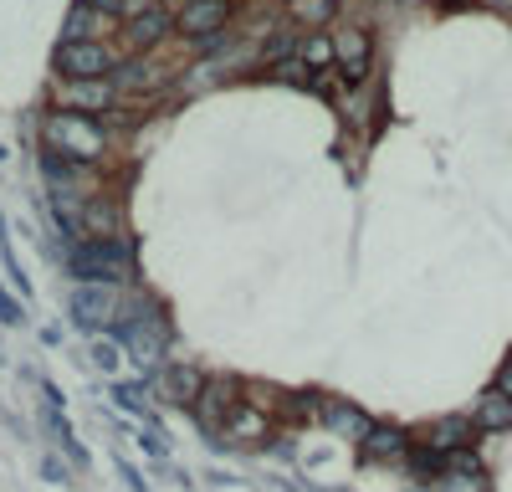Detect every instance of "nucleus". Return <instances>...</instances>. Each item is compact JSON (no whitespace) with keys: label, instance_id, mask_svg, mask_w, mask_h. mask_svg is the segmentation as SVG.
<instances>
[{"label":"nucleus","instance_id":"f257e3e1","mask_svg":"<svg viewBox=\"0 0 512 492\" xmlns=\"http://www.w3.org/2000/svg\"><path fill=\"white\" fill-rule=\"evenodd\" d=\"M41 139H47L52 154L72 159L77 170H93V164H103V154H108L103 123L88 118V113H67V108H57L47 123H41Z\"/></svg>","mask_w":512,"mask_h":492},{"label":"nucleus","instance_id":"f03ea898","mask_svg":"<svg viewBox=\"0 0 512 492\" xmlns=\"http://www.w3.org/2000/svg\"><path fill=\"white\" fill-rule=\"evenodd\" d=\"M67 272L82 277V282H103V287H113V282L128 277V252H123V241H118V236H113V241L88 236V241H77V246H72Z\"/></svg>","mask_w":512,"mask_h":492},{"label":"nucleus","instance_id":"7ed1b4c3","mask_svg":"<svg viewBox=\"0 0 512 492\" xmlns=\"http://www.w3.org/2000/svg\"><path fill=\"white\" fill-rule=\"evenodd\" d=\"M57 72L72 77V82H88V77H113L118 72V57L108 41H62L57 52Z\"/></svg>","mask_w":512,"mask_h":492},{"label":"nucleus","instance_id":"20e7f679","mask_svg":"<svg viewBox=\"0 0 512 492\" xmlns=\"http://www.w3.org/2000/svg\"><path fill=\"white\" fill-rule=\"evenodd\" d=\"M72 318H77V328H88V334H98V328H113V323H118L113 287H103V282H82L77 293H72Z\"/></svg>","mask_w":512,"mask_h":492},{"label":"nucleus","instance_id":"39448f33","mask_svg":"<svg viewBox=\"0 0 512 492\" xmlns=\"http://www.w3.org/2000/svg\"><path fill=\"white\" fill-rule=\"evenodd\" d=\"M57 103H62L67 113L103 118V113L118 103V82H103V77H88V82H62V88H57Z\"/></svg>","mask_w":512,"mask_h":492},{"label":"nucleus","instance_id":"423d86ee","mask_svg":"<svg viewBox=\"0 0 512 492\" xmlns=\"http://www.w3.org/2000/svg\"><path fill=\"white\" fill-rule=\"evenodd\" d=\"M226 21H231V0H185V11L175 16V26L195 41H210Z\"/></svg>","mask_w":512,"mask_h":492},{"label":"nucleus","instance_id":"0eeeda50","mask_svg":"<svg viewBox=\"0 0 512 492\" xmlns=\"http://www.w3.org/2000/svg\"><path fill=\"white\" fill-rule=\"evenodd\" d=\"M169 31H175V16H164L159 6H149V11H139V16H128V26H123V47L134 52V57H139V52H154Z\"/></svg>","mask_w":512,"mask_h":492},{"label":"nucleus","instance_id":"6e6552de","mask_svg":"<svg viewBox=\"0 0 512 492\" xmlns=\"http://www.w3.org/2000/svg\"><path fill=\"white\" fill-rule=\"evenodd\" d=\"M272 421H267V410H256V405H231V416L221 421V436L236 441V446H256V441H267Z\"/></svg>","mask_w":512,"mask_h":492},{"label":"nucleus","instance_id":"1a4fd4ad","mask_svg":"<svg viewBox=\"0 0 512 492\" xmlns=\"http://www.w3.org/2000/svg\"><path fill=\"white\" fill-rule=\"evenodd\" d=\"M477 416H451V421H436L431 431H425V451H466L477 436Z\"/></svg>","mask_w":512,"mask_h":492},{"label":"nucleus","instance_id":"9d476101","mask_svg":"<svg viewBox=\"0 0 512 492\" xmlns=\"http://www.w3.org/2000/svg\"><path fill=\"white\" fill-rule=\"evenodd\" d=\"M333 52H338V67L349 72V82H359L369 72V31L364 26H349L333 36Z\"/></svg>","mask_w":512,"mask_h":492},{"label":"nucleus","instance_id":"9b49d317","mask_svg":"<svg viewBox=\"0 0 512 492\" xmlns=\"http://www.w3.org/2000/svg\"><path fill=\"white\" fill-rule=\"evenodd\" d=\"M113 26V11L103 6H88V0H77V11L67 16L62 26V41H103V31Z\"/></svg>","mask_w":512,"mask_h":492},{"label":"nucleus","instance_id":"f8f14e48","mask_svg":"<svg viewBox=\"0 0 512 492\" xmlns=\"http://www.w3.org/2000/svg\"><path fill=\"white\" fill-rule=\"evenodd\" d=\"M159 380H164V395L175 400V405H200L205 395V375L190 364H175V369H159Z\"/></svg>","mask_w":512,"mask_h":492},{"label":"nucleus","instance_id":"ddd939ff","mask_svg":"<svg viewBox=\"0 0 512 492\" xmlns=\"http://www.w3.org/2000/svg\"><path fill=\"white\" fill-rule=\"evenodd\" d=\"M359 446H364L369 462H400V457H410V441H405L400 426H374Z\"/></svg>","mask_w":512,"mask_h":492},{"label":"nucleus","instance_id":"4468645a","mask_svg":"<svg viewBox=\"0 0 512 492\" xmlns=\"http://www.w3.org/2000/svg\"><path fill=\"white\" fill-rule=\"evenodd\" d=\"M472 416H477V426L482 431H512V395L507 390H482V400H477V410H472Z\"/></svg>","mask_w":512,"mask_h":492},{"label":"nucleus","instance_id":"2eb2a0df","mask_svg":"<svg viewBox=\"0 0 512 492\" xmlns=\"http://www.w3.org/2000/svg\"><path fill=\"white\" fill-rule=\"evenodd\" d=\"M123 349L134 354L144 369H154L164 359V334H144V323L139 328H123Z\"/></svg>","mask_w":512,"mask_h":492},{"label":"nucleus","instance_id":"dca6fc26","mask_svg":"<svg viewBox=\"0 0 512 492\" xmlns=\"http://www.w3.org/2000/svg\"><path fill=\"white\" fill-rule=\"evenodd\" d=\"M323 421H328L338 436H354V441H364V436L374 431V426L364 421V410H354V405H328V410H323Z\"/></svg>","mask_w":512,"mask_h":492},{"label":"nucleus","instance_id":"f3484780","mask_svg":"<svg viewBox=\"0 0 512 492\" xmlns=\"http://www.w3.org/2000/svg\"><path fill=\"white\" fill-rule=\"evenodd\" d=\"M297 57H303L313 72H318V67H328V62H338V52H333V36H328V31L303 36V47H297Z\"/></svg>","mask_w":512,"mask_h":492},{"label":"nucleus","instance_id":"a211bd4d","mask_svg":"<svg viewBox=\"0 0 512 492\" xmlns=\"http://www.w3.org/2000/svg\"><path fill=\"white\" fill-rule=\"evenodd\" d=\"M277 77H287V82H313V67H308L303 57H297V62L287 57V62H277Z\"/></svg>","mask_w":512,"mask_h":492},{"label":"nucleus","instance_id":"6ab92c4d","mask_svg":"<svg viewBox=\"0 0 512 492\" xmlns=\"http://www.w3.org/2000/svg\"><path fill=\"white\" fill-rule=\"evenodd\" d=\"M297 16H303V21H328V16H333V0H303V6H297Z\"/></svg>","mask_w":512,"mask_h":492},{"label":"nucleus","instance_id":"aec40b11","mask_svg":"<svg viewBox=\"0 0 512 492\" xmlns=\"http://www.w3.org/2000/svg\"><path fill=\"white\" fill-rule=\"evenodd\" d=\"M497 390H507V395H512V359L502 364V375H497Z\"/></svg>","mask_w":512,"mask_h":492},{"label":"nucleus","instance_id":"412c9836","mask_svg":"<svg viewBox=\"0 0 512 492\" xmlns=\"http://www.w3.org/2000/svg\"><path fill=\"white\" fill-rule=\"evenodd\" d=\"M405 6H420V0H405Z\"/></svg>","mask_w":512,"mask_h":492},{"label":"nucleus","instance_id":"4be33fe9","mask_svg":"<svg viewBox=\"0 0 512 492\" xmlns=\"http://www.w3.org/2000/svg\"><path fill=\"white\" fill-rule=\"evenodd\" d=\"M507 6H512V0H507Z\"/></svg>","mask_w":512,"mask_h":492}]
</instances>
